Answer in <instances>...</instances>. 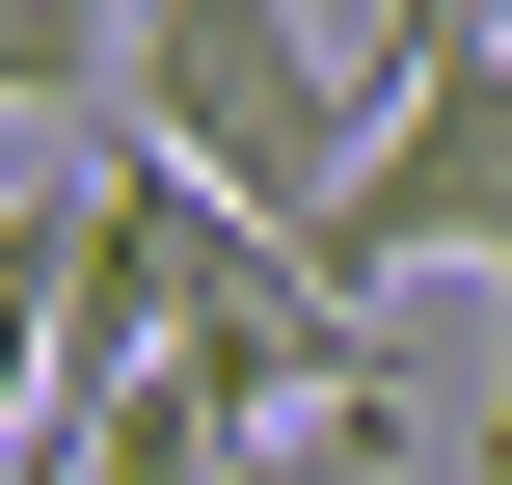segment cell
Returning a JSON list of instances; mask_svg holds the SVG:
<instances>
[{
    "label": "cell",
    "instance_id": "obj_2",
    "mask_svg": "<svg viewBox=\"0 0 512 485\" xmlns=\"http://www.w3.org/2000/svg\"><path fill=\"white\" fill-rule=\"evenodd\" d=\"M135 135L216 162L243 216H324L351 135H378V81L324 54V0H135Z\"/></svg>",
    "mask_w": 512,
    "mask_h": 485
},
{
    "label": "cell",
    "instance_id": "obj_5",
    "mask_svg": "<svg viewBox=\"0 0 512 485\" xmlns=\"http://www.w3.org/2000/svg\"><path fill=\"white\" fill-rule=\"evenodd\" d=\"M0 108H135V0H0Z\"/></svg>",
    "mask_w": 512,
    "mask_h": 485
},
{
    "label": "cell",
    "instance_id": "obj_4",
    "mask_svg": "<svg viewBox=\"0 0 512 485\" xmlns=\"http://www.w3.org/2000/svg\"><path fill=\"white\" fill-rule=\"evenodd\" d=\"M54 297H81V162H54L27 216H0V459L54 432Z\"/></svg>",
    "mask_w": 512,
    "mask_h": 485
},
{
    "label": "cell",
    "instance_id": "obj_3",
    "mask_svg": "<svg viewBox=\"0 0 512 485\" xmlns=\"http://www.w3.org/2000/svg\"><path fill=\"white\" fill-rule=\"evenodd\" d=\"M297 243H324L351 297H378V270H512V0L378 108V135H351V189H324Z\"/></svg>",
    "mask_w": 512,
    "mask_h": 485
},
{
    "label": "cell",
    "instance_id": "obj_1",
    "mask_svg": "<svg viewBox=\"0 0 512 485\" xmlns=\"http://www.w3.org/2000/svg\"><path fill=\"white\" fill-rule=\"evenodd\" d=\"M81 243L135 270L162 378H216L243 432H297V405H351V378H378V297H351L297 216H243L216 162H162V135H81Z\"/></svg>",
    "mask_w": 512,
    "mask_h": 485
},
{
    "label": "cell",
    "instance_id": "obj_7",
    "mask_svg": "<svg viewBox=\"0 0 512 485\" xmlns=\"http://www.w3.org/2000/svg\"><path fill=\"white\" fill-rule=\"evenodd\" d=\"M459 27H486V0H378V108H405V81L459 54Z\"/></svg>",
    "mask_w": 512,
    "mask_h": 485
},
{
    "label": "cell",
    "instance_id": "obj_6",
    "mask_svg": "<svg viewBox=\"0 0 512 485\" xmlns=\"http://www.w3.org/2000/svg\"><path fill=\"white\" fill-rule=\"evenodd\" d=\"M243 485H405V378H351V405H297V432H243Z\"/></svg>",
    "mask_w": 512,
    "mask_h": 485
}]
</instances>
